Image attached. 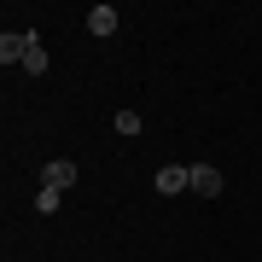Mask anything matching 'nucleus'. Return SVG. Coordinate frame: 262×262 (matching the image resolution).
I'll return each mask as SVG.
<instances>
[{
	"label": "nucleus",
	"instance_id": "nucleus-1",
	"mask_svg": "<svg viewBox=\"0 0 262 262\" xmlns=\"http://www.w3.org/2000/svg\"><path fill=\"white\" fill-rule=\"evenodd\" d=\"M222 187H227V181H222L215 163H187V192L192 198H222Z\"/></svg>",
	"mask_w": 262,
	"mask_h": 262
},
{
	"label": "nucleus",
	"instance_id": "nucleus-2",
	"mask_svg": "<svg viewBox=\"0 0 262 262\" xmlns=\"http://www.w3.org/2000/svg\"><path fill=\"white\" fill-rule=\"evenodd\" d=\"M24 53H29V29H6V35H0V58L24 70Z\"/></svg>",
	"mask_w": 262,
	"mask_h": 262
},
{
	"label": "nucleus",
	"instance_id": "nucleus-3",
	"mask_svg": "<svg viewBox=\"0 0 262 262\" xmlns=\"http://www.w3.org/2000/svg\"><path fill=\"white\" fill-rule=\"evenodd\" d=\"M41 187H58V192L76 187V163H70V158H53L47 169H41Z\"/></svg>",
	"mask_w": 262,
	"mask_h": 262
},
{
	"label": "nucleus",
	"instance_id": "nucleus-4",
	"mask_svg": "<svg viewBox=\"0 0 262 262\" xmlns=\"http://www.w3.org/2000/svg\"><path fill=\"white\" fill-rule=\"evenodd\" d=\"M158 192H163V198L187 192V163H163V169H158Z\"/></svg>",
	"mask_w": 262,
	"mask_h": 262
},
{
	"label": "nucleus",
	"instance_id": "nucleus-5",
	"mask_svg": "<svg viewBox=\"0 0 262 262\" xmlns=\"http://www.w3.org/2000/svg\"><path fill=\"white\" fill-rule=\"evenodd\" d=\"M117 24H122V12H117V6H94V12H88V29H94L99 41H105V35H117Z\"/></svg>",
	"mask_w": 262,
	"mask_h": 262
},
{
	"label": "nucleus",
	"instance_id": "nucleus-6",
	"mask_svg": "<svg viewBox=\"0 0 262 262\" xmlns=\"http://www.w3.org/2000/svg\"><path fill=\"white\" fill-rule=\"evenodd\" d=\"M47 70V47H41L35 35H29V53H24V76H41Z\"/></svg>",
	"mask_w": 262,
	"mask_h": 262
},
{
	"label": "nucleus",
	"instance_id": "nucleus-7",
	"mask_svg": "<svg viewBox=\"0 0 262 262\" xmlns=\"http://www.w3.org/2000/svg\"><path fill=\"white\" fill-rule=\"evenodd\" d=\"M35 210L53 215V210H58V187H41V192H35Z\"/></svg>",
	"mask_w": 262,
	"mask_h": 262
},
{
	"label": "nucleus",
	"instance_id": "nucleus-8",
	"mask_svg": "<svg viewBox=\"0 0 262 262\" xmlns=\"http://www.w3.org/2000/svg\"><path fill=\"white\" fill-rule=\"evenodd\" d=\"M117 134H140V111H117Z\"/></svg>",
	"mask_w": 262,
	"mask_h": 262
}]
</instances>
